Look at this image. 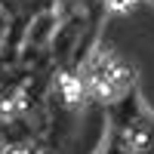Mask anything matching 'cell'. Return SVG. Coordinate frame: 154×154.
<instances>
[{
    "mask_svg": "<svg viewBox=\"0 0 154 154\" xmlns=\"http://www.w3.org/2000/svg\"><path fill=\"white\" fill-rule=\"evenodd\" d=\"M65 96H68V99H71V102H74V99H77V96H80V86H77V83H74V80H65Z\"/></svg>",
    "mask_w": 154,
    "mask_h": 154,
    "instance_id": "6da1fadb",
    "label": "cell"
}]
</instances>
